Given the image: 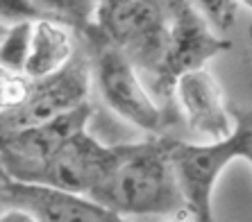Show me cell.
Masks as SVG:
<instances>
[{"mask_svg": "<svg viewBox=\"0 0 252 222\" xmlns=\"http://www.w3.org/2000/svg\"><path fill=\"white\" fill-rule=\"evenodd\" d=\"M107 154H109V145H102L91 134L82 132L73 140H68L62 150H57L53 157L18 170L9 179L87 197L105 166Z\"/></svg>", "mask_w": 252, "mask_h": 222, "instance_id": "52a82bcc", "label": "cell"}, {"mask_svg": "<svg viewBox=\"0 0 252 222\" xmlns=\"http://www.w3.org/2000/svg\"><path fill=\"white\" fill-rule=\"evenodd\" d=\"M193 5L209 23V28H218L220 32L234 25L236 12H239V2H234V0H202V2H193Z\"/></svg>", "mask_w": 252, "mask_h": 222, "instance_id": "9a60e30c", "label": "cell"}, {"mask_svg": "<svg viewBox=\"0 0 252 222\" xmlns=\"http://www.w3.org/2000/svg\"><path fill=\"white\" fill-rule=\"evenodd\" d=\"M91 113H94L91 102H84L77 109L68 111L55 120H48L39 127L25 129V132H18L12 136H2L0 139V170L7 177H12L14 172L28 168V166L46 161L57 150H62L68 140L87 132Z\"/></svg>", "mask_w": 252, "mask_h": 222, "instance_id": "9c48e42d", "label": "cell"}, {"mask_svg": "<svg viewBox=\"0 0 252 222\" xmlns=\"http://www.w3.org/2000/svg\"><path fill=\"white\" fill-rule=\"evenodd\" d=\"M32 88V80L23 73L0 68V111H12L25 102Z\"/></svg>", "mask_w": 252, "mask_h": 222, "instance_id": "5bb4252c", "label": "cell"}, {"mask_svg": "<svg viewBox=\"0 0 252 222\" xmlns=\"http://www.w3.org/2000/svg\"><path fill=\"white\" fill-rule=\"evenodd\" d=\"M0 206H18L39 222H127L84 195H70L46 186L14 181L0 170Z\"/></svg>", "mask_w": 252, "mask_h": 222, "instance_id": "ba28073f", "label": "cell"}, {"mask_svg": "<svg viewBox=\"0 0 252 222\" xmlns=\"http://www.w3.org/2000/svg\"><path fill=\"white\" fill-rule=\"evenodd\" d=\"M0 222H39L34 213L28 209H18V206H5L0 211Z\"/></svg>", "mask_w": 252, "mask_h": 222, "instance_id": "2e32d148", "label": "cell"}, {"mask_svg": "<svg viewBox=\"0 0 252 222\" xmlns=\"http://www.w3.org/2000/svg\"><path fill=\"white\" fill-rule=\"evenodd\" d=\"M73 55H75V46H73L70 29L50 21H39L32 29V46H30V57L25 64V77L36 82L53 75L68 64Z\"/></svg>", "mask_w": 252, "mask_h": 222, "instance_id": "8fae6325", "label": "cell"}, {"mask_svg": "<svg viewBox=\"0 0 252 222\" xmlns=\"http://www.w3.org/2000/svg\"><path fill=\"white\" fill-rule=\"evenodd\" d=\"M168 222H184V220H168Z\"/></svg>", "mask_w": 252, "mask_h": 222, "instance_id": "d6986e66", "label": "cell"}, {"mask_svg": "<svg viewBox=\"0 0 252 222\" xmlns=\"http://www.w3.org/2000/svg\"><path fill=\"white\" fill-rule=\"evenodd\" d=\"M39 21H48L41 0H0V25L14 28Z\"/></svg>", "mask_w": 252, "mask_h": 222, "instance_id": "4fadbf2b", "label": "cell"}, {"mask_svg": "<svg viewBox=\"0 0 252 222\" xmlns=\"http://www.w3.org/2000/svg\"><path fill=\"white\" fill-rule=\"evenodd\" d=\"M175 102L180 113H184L191 132L211 139V143L232 136V118L225 107L223 88L207 68L191 70L175 84Z\"/></svg>", "mask_w": 252, "mask_h": 222, "instance_id": "30bf717a", "label": "cell"}, {"mask_svg": "<svg viewBox=\"0 0 252 222\" xmlns=\"http://www.w3.org/2000/svg\"><path fill=\"white\" fill-rule=\"evenodd\" d=\"M250 39H252V28H250Z\"/></svg>", "mask_w": 252, "mask_h": 222, "instance_id": "44dd1931", "label": "cell"}, {"mask_svg": "<svg viewBox=\"0 0 252 222\" xmlns=\"http://www.w3.org/2000/svg\"><path fill=\"white\" fill-rule=\"evenodd\" d=\"M5 34H7V28H5V25H0V41L5 39Z\"/></svg>", "mask_w": 252, "mask_h": 222, "instance_id": "ac0fdd59", "label": "cell"}, {"mask_svg": "<svg viewBox=\"0 0 252 222\" xmlns=\"http://www.w3.org/2000/svg\"><path fill=\"white\" fill-rule=\"evenodd\" d=\"M246 5H250V7H252V0H248V2H246Z\"/></svg>", "mask_w": 252, "mask_h": 222, "instance_id": "ffe728a7", "label": "cell"}, {"mask_svg": "<svg viewBox=\"0 0 252 222\" xmlns=\"http://www.w3.org/2000/svg\"><path fill=\"white\" fill-rule=\"evenodd\" d=\"M170 136L109 145L107 161L87 197L118 216H168L187 211L170 164Z\"/></svg>", "mask_w": 252, "mask_h": 222, "instance_id": "6da1fadb", "label": "cell"}, {"mask_svg": "<svg viewBox=\"0 0 252 222\" xmlns=\"http://www.w3.org/2000/svg\"><path fill=\"white\" fill-rule=\"evenodd\" d=\"M229 116H234L236 127L225 140L200 145L175 139L170 140V164L187 202V211L195 218V222H214L211 193L218 177L232 159H243L252 139V107H229Z\"/></svg>", "mask_w": 252, "mask_h": 222, "instance_id": "277c9868", "label": "cell"}, {"mask_svg": "<svg viewBox=\"0 0 252 222\" xmlns=\"http://www.w3.org/2000/svg\"><path fill=\"white\" fill-rule=\"evenodd\" d=\"M91 91V66L84 53L70 57V61L53 75L32 82L30 95L21 107L0 111V139L55 120L68 111L89 102Z\"/></svg>", "mask_w": 252, "mask_h": 222, "instance_id": "8992f818", "label": "cell"}, {"mask_svg": "<svg viewBox=\"0 0 252 222\" xmlns=\"http://www.w3.org/2000/svg\"><path fill=\"white\" fill-rule=\"evenodd\" d=\"M243 159L252 164V139H250V143H248V147H246V154H243Z\"/></svg>", "mask_w": 252, "mask_h": 222, "instance_id": "e0dca14e", "label": "cell"}, {"mask_svg": "<svg viewBox=\"0 0 252 222\" xmlns=\"http://www.w3.org/2000/svg\"><path fill=\"white\" fill-rule=\"evenodd\" d=\"M168 48H166L161 68L150 82L153 98L170 125L180 123V109L175 102L177 80L191 70L205 68V61L216 57L218 53L229 50V41L214 34L202 14L193 2L187 0H168Z\"/></svg>", "mask_w": 252, "mask_h": 222, "instance_id": "3957f363", "label": "cell"}, {"mask_svg": "<svg viewBox=\"0 0 252 222\" xmlns=\"http://www.w3.org/2000/svg\"><path fill=\"white\" fill-rule=\"evenodd\" d=\"M95 28L129 59L139 75L153 82L168 48V12L159 0H102Z\"/></svg>", "mask_w": 252, "mask_h": 222, "instance_id": "5b68a950", "label": "cell"}, {"mask_svg": "<svg viewBox=\"0 0 252 222\" xmlns=\"http://www.w3.org/2000/svg\"><path fill=\"white\" fill-rule=\"evenodd\" d=\"M32 29H34V23L7 28L5 39L0 41V68L25 75V64H28L30 46H32Z\"/></svg>", "mask_w": 252, "mask_h": 222, "instance_id": "7c38bea8", "label": "cell"}, {"mask_svg": "<svg viewBox=\"0 0 252 222\" xmlns=\"http://www.w3.org/2000/svg\"><path fill=\"white\" fill-rule=\"evenodd\" d=\"M77 39H82L87 46L91 77L95 80L107 105L123 120L136 125L148 134L164 136V129L170 127L168 118L148 93L146 84L141 82V75L129 64V59L95 28V23L89 25Z\"/></svg>", "mask_w": 252, "mask_h": 222, "instance_id": "7a4b0ae2", "label": "cell"}]
</instances>
